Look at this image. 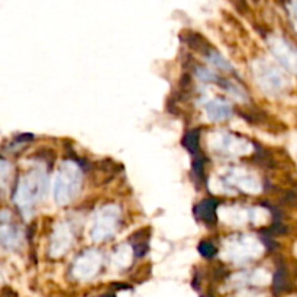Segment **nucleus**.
I'll return each instance as SVG.
<instances>
[{"instance_id": "obj_2", "label": "nucleus", "mask_w": 297, "mask_h": 297, "mask_svg": "<svg viewBox=\"0 0 297 297\" xmlns=\"http://www.w3.org/2000/svg\"><path fill=\"white\" fill-rule=\"evenodd\" d=\"M81 187V171L71 161L60 167L54 181V198L58 204H66L78 193Z\"/></svg>"}, {"instance_id": "obj_8", "label": "nucleus", "mask_w": 297, "mask_h": 297, "mask_svg": "<svg viewBox=\"0 0 297 297\" xmlns=\"http://www.w3.org/2000/svg\"><path fill=\"white\" fill-rule=\"evenodd\" d=\"M198 141H200V131H198V129L189 131V132L184 135V138H183V145H184V148H186L190 154H193V155H196V157L200 155Z\"/></svg>"}, {"instance_id": "obj_6", "label": "nucleus", "mask_w": 297, "mask_h": 297, "mask_svg": "<svg viewBox=\"0 0 297 297\" xmlns=\"http://www.w3.org/2000/svg\"><path fill=\"white\" fill-rule=\"evenodd\" d=\"M100 257L98 252L95 251H89L84 255H81L77 263L74 265V272H78L80 275L86 274V275H92L99 270Z\"/></svg>"}, {"instance_id": "obj_15", "label": "nucleus", "mask_w": 297, "mask_h": 297, "mask_svg": "<svg viewBox=\"0 0 297 297\" xmlns=\"http://www.w3.org/2000/svg\"><path fill=\"white\" fill-rule=\"evenodd\" d=\"M203 167H204V158H203L201 155H198V157H196L195 164H193V173H195V175H198V180H203V178H204Z\"/></svg>"}, {"instance_id": "obj_1", "label": "nucleus", "mask_w": 297, "mask_h": 297, "mask_svg": "<svg viewBox=\"0 0 297 297\" xmlns=\"http://www.w3.org/2000/svg\"><path fill=\"white\" fill-rule=\"evenodd\" d=\"M47 186L48 178L45 173L39 170H33L21 178L15 193V201L24 213H29L33 206L44 198Z\"/></svg>"}, {"instance_id": "obj_12", "label": "nucleus", "mask_w": 297, "mask_h": 297, "mask_svg": "<svg viewBox=\"0 0 297 297\" xmlns=\"http://www.w3.org/2000/svg\"><path fill=\"white\" fill-rule=\"evenodd\" d=\"M287 284H289V280H287V272L284 268H280L275 275H274V281H272V287H274V292L275 293H281L287 289Z\"/></svg>"}, {"instance_id": "obj_11", "label": "nucleus", "mask_w": 297, "mask_h": 297, "mask_svg": "<svg viewBox=\"0 0 297 297\" xmlns=\"http://www.w3.org/2000/svg\"><path fill=\"white\" fill-rule=\"evenodd\" d=\"M206 60L212 64V66L218 67V68H221V70H225V71H232V67L231 64L218 52V51H215V50H212L210 47H207V50H206Z\"/></svg>"}, {"instance_id": "obj_3", "label": "nucleus", "mask_w": 297, "mask_h": 297, "mask_svg": "<svg viewBox=\"0 0 297 297\" xmlns=\"http://www.w3.org/2000/svg\"><path fill=\"white\" fill-rule=\"evenodd\" d=\"M119 210L116 206H106L96 216L95 225L92 226V238L95 241H104L113 236L119 225Z\"/></svg>"}, {"instance_id": "obj_9", "label": "nucleus", "mask_w": 297, "mask_h": 297, "mask_svg": "<svg viewBox=\"0 0 297 297\" xmlns=\"http://www.w3.org/2000/svg\"><path fill=\"white\" fill-rule=\"evenodd\" d=\"M261 84H264L265 90L268 89V90H278V89H281L283 87V80H281V77H280V74H277L272 68H268L267 71H264V75H263V78H261V81H260Z\"/></svg>"}, {"instance_id": "obj_13", "label": "nucleus", "mask_w": 297, "mask_h": 297, "mask_svg": "<svg viewBox=\"0 0 297 297\" xmlns=\"http://www.w3.org/2000/svg\"><path fill=\"white\" fill-rule=\"evenodd\" d=\"M196 75L204 83H215V81L221 83L218 74L213 70H209V68H204V67H198L196 68Z\"/></svg>"}, {"instance_id": "obj_14", "label": "nucleus", "mask_w": 297, "mask_h": 297, "mask_svg": "<svg viewBox=\"0 0 297 297\" xmlns=\"http://www.w3.org/2000/svg\"><path fill=\"white\" fill-rule=\"evenodd\" d=\"M198 252L204 257V258H213L218 252L216 247L212 242H201L198 245Z\"/></svg>"}, {"instance_id": "obj_10", "label": "nucleus", "mask_w": 297, "mask_h": 297, "mask_svg": "<svg viewBox=\"0 0 297 297\" xmlns=\"http://www.w3.org/2000/svg\"><path fill=\"white\" fill-rule=\"evenodd\" d=\"M1 241H3V245L10 249L19 244V233L15 231V228L12 225L7 226V223L4 221H3V228H1Z\"/></svg>"}, {"instance_id": "obj_4", "label": "nucleus", "mask_w": 297, "mask_h": 297, "mask_svg": "<svg viewBox=\"0 0 297 297\" xmlns=\"http://www.w3.org/2000/svg\"><path fill=\"white\" fill-rule=\"evenodd\" d=\"M207 118L213 122H223L228 121L232 116V106L223 99H216L210 100L204 104Z\"/></svg>"}, {"instance_id": "obj_16", "label": "nucleus", "mask_w": 297, "mask_h": 297, "mask_svg": "<svg viewBox=\"0 0 297 297\" xmlns=\"http://www.w3.org/2000/svg\"><path fill=\"white\" fill-rule=\"evenodd\" d=\"M104 297H112V296H104Z\"/></svg>"}, {"instance_id": "obj_5", "label": "nucleus", "mask_w": 297, "mask_h": 297, "mask_svg": "<svg viewBox=\"0 0 297 297\" xmlns=\"http://www.w3.org/2000/svg\"><path fill=\"white\" fill-rule=\"evenodd\" d=\"M219 200L218 198H204L195 207V215L200 222L213 226L218 222L216 209H218Z\"/></svg>"}, {"instance_id": "obj_7", "label": "nucleus", "mask_w": 297, "mask_h": 297, "mask_svg": "<svg viewBox=\"0 0 297 297\" xmlns=\"http://www.w3.org/2000/svg\"><path fill=\"white\" fill-rule=\"evenodd\" d=\"M71 245V233L70 229L61 225L58 226V229L54 233L52 242H51V254L54 257H60L63 252H66L67 248Z\"/></svg>"}]
</instances>
